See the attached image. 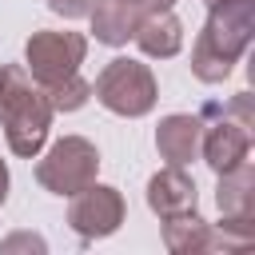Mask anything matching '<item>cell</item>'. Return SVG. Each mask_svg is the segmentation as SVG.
Wrapping results in <instances>:
<instances>
[{"label": "cell", "instance_id": "cell-1", "mask_svg": "<svg viewBox=\"0 0 255 255\" xmlns=\"http://www.w3.org/2000/svg\"><path fill=\"white\" fill-rule=\"evenodd\" d=\"M255 36V0L207 4V24L191 44V76L199 84H223Z\"/></svg>", "mask_w": 255, "mask_h": 255}, {"label": "cell", "instance_id": "cell-2", "mask_svg": "<svg viewBox=\"0 0 255 255\" xmlns=\"http://www.w3.org/2000/svg\"><path fill=\"white\" fill-rule=\"evenodd\" d=\"M52 116L56 112L48 104V92L28 76V68L24 64H0V124H4L8 151L20 159L40 155L48 143Z\"/></svg>", "mask_w": 255, "mask_h": 255}, {"label": "cell", "instance_id": "cell-3", "mask_svg": "<svg viewBox=\"0 0 255 255\" xmlns=\"http://www.w3.org/2000/svg\"><path fill=\"white\" fill-rule=\"evenodd\" d=\"M92 96L112 112V116H124V120H139L155 108L159 100V88H155V76L147 64L131 60V56H116L104 64V72L96 76L92 84Z\"/></svg>", "mask_w": 255, "mask_h": 255}, {"label": "cell", "instance_id": "cell-4", "mask_svg": "<svg viewBox=\"0 0 255 255\" xmlns=\"http://www.w3.org/2000/svg\"><path fill=\"white\" fill-rule=\"evenodd\" d=\"M96 171H100V151L84 135L56 139L44 151V159L36 163V179L52 195H76V191H84L88 183H96Z\"/></svg>", "mask_w": 255, "mask_h": 255}, {"label": "cell", "instance_id": "cell-5", "mask_svg": "<svg viewBox=\"0 0 255 255\" xmlns=\"http://www.w3.org/2000/svg\"><path fill=\"white\" fill-rule=\"evenodd\" d=\"M84 56H88V36L84 32H52V28H40L24 44V68H28V76L44 92L56 88L60 80H68L72 72H80Z\"/></svg>", "mask_w": 255, "mask_h": 255}, {"label": "cell", "instance_id": "cell-6", "mask_svg": "<svg viewBox=\"0 0 255 255\" xmlns=\"http://www.w3.org/2000/svg\"><path fill=\"white\" fill-rule=\"evenodd\" d=\"M199 120H203L199 155L207 159V167H211L215 175H223V171L239 167V163L251 155V128H247V124H239V120H231L219 104H203Z\"/></svg>", "mask_w": 255, "mask_h": 255}, {"label": "cell", "instance_id": "cell-7", "mask_svg": "<svg viewBox=\"0 0 255 255\" xmlns=\"http://www.w3.org/2000/svg\"><path fill=\"white\" fill-rule=\"evenodd\" d=\"M68 223L80 239H108L120 231L124 215H128V203L120 195V187H108V183H88L84 191L68 195Z\"/></svg>", "mask_w": 255, "mask_h": 255}, {"label": "cell", "instance_id": "cell-8", "mask_svg": "<svg viewBox=\"0 0 255 255\" xmlns=\"http://www.w3.org/2000/svg\"><path fill=\"white\" fill-rule=\"evenodd\" d=\"M215 203H219V215H223V231L251 243L255 239V171L251 163L243 159L239 167L223 171L219 175V187H215Z\"/></svg>", "mask_w": 255, "mask_h": 255}, {"label": "cell", "instance_id": "cell-9", "mask_svg": "<svg viewBox=\"0 0 255 255\" xmlns=\"http://www.w3.org/2000/svg\"><path fill=\"white\" fill-rule=\"evenodd\" d=\"M163 247L171 255H195V251H223V247H247V243L227 235L223 227L199 219L195 211H183V215L163 219Z\"/></svg>", "mask_w": 255, "mask_h": 255}, {"label": "cell", "instance_id": "cell-10", "mask_svg": "<svg viewBox=\"0 0 255 255\" xmlns=\"http://www.w3.org/2000/svg\"><path fill=\"white\" fill-rule=\"evenodd\" d=\"M195 203H199V191H195V179H191L183 167L167 163L163 171H155V175L147 179V207H151L159 219L195 211Z\"/></svg>", "mask_w": 255, "mask_h": 255}, {"label": "cell", "instance_id": "cell-11", "mask_svg": "<svg viewBox=\"0 0 255 255\" xmlns=\"http://www.w3.org/2000/svg\"><path fill=\"white\" fill-rule=\"evenodd\" d=\"M199 135H203V120L199 116L171 112L155 128V151H159V159H167L175 167H187L191 159H199Z\"/></svg>", "mask_w": 255, "mask_h": 255}, {"label": "cell", "instance_id": "cell-12", "mask_svg": "<svg viewBox=\"0 0 255 255\" xmlns=\"http://www.w3.org/2000/svg\"><path fill=\"white\" fill-rule=\"evenodd\" d=\"M131 40L139 44L143 56H151V60H171V56H179V48H183V24H179V16H175L171 8H167V12H143Z\"/></svg>", "mask_w": 255, "mask_h": 255}, {"label": "cell", "instance_id": "cell-13", "mask_svg": "<svg viewBox=\"0 0 255 255\" xmlns=\"http://www.w3.org/2000/svg\"><path fill=\"white\" fill-rule=\"evenodd\" d=\"M88 16H92V32H96L100 44H108V48H124V44L135 36L143 12L131 8V4H124V0H96V8H92Z\"/></svg>", "mask_w": 255, "mask_h": 255}, {"label": "cell", "instance_id": "cell-14", "mask_svg": "<svg viewBox=\"0 0 255 255\" xmlns=\"http://www.w3.org/2000/svg\"><path fill=\"white\" fill-rule=\"evenodd\" d=\"M88 100H92V84H88L80 72H72V76L60 80L56 88H48V104H52V112H80Z\"/></svg>", "mask_w": 255, "mask_h": 255}, {"label": "cell", "instance_id": "cell-15", "mask_svg": "<svg viewBox=\"0 0 255 255\" xmlns=\"http://www.w3.org/2000/svg\"><path fill=\"white\" fill-rule=\"evenodd\" d=\"M48 243L40 239V235H32V231H16V235H8L4 243H0V251L4 255H12V251H44Z\"/></svg>", "mask_w": 255, "mask_h": 255}, {"label": "cell", "instance_id": "cell-16", "mask_svg": "<svg viewBox=\"0 0 255 255\" xmlns=\"http://www.w3.org/2000/svg\"><path fill=\"white\" fill-rule=\"evenodd\" d=\"M48 8L56 16H64V20H80V16H88L96 8V0H48Z\"/></svg>", "mask_w": 255, "mask_h": 255}, {"label": "cell", "instance_id": "cell-17", "mask_svg": "<svg viewBox=\"0 0 255 255\" xmlns=\"http://www.w3.org/2000/svg\"><path fill=\"white\" fill-rule=\"evenodd\" d=\"M124 4H131L139 12H167V8H175V0H124Z\"/></svg>", "mask_w": 255, "mask_h": 255}, {"label": "cell", "instance_id": "cell-18", "mask_svg": "<svg viewBox=\"0 0 255 255\" xmlns=\"http://www.w3.org/2000/svg\"><path fill=\"white\" fill-rule=\"evenodd\" d=\"M4 199H8V163L0 159V207H4Z\"/></svg>", "mask_w": 255, "mask_h": 255}, {"label": "cell", "instance_id": "cell-19", "mask_svg": "<svg viewBox=\"0 0 255 255\" xmlns=\"http://www.w3.org/2000/svg\"><path fill=\"white\" fill-rule=\"evenodd\" d=\"M203 4H215V0H203Z\"/></svg>", "mask_w": 255, "mask_h": 255}]
</instances>
